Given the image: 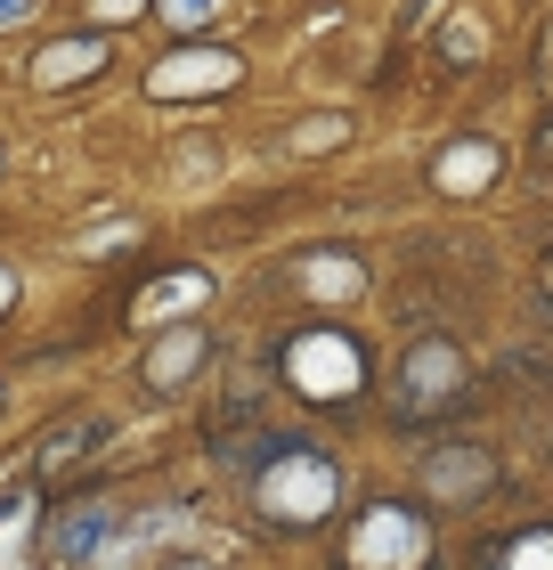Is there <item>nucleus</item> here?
Returning a JSON list of instances; mask_svg holds the SVG:
<instances>
[{"label": "nucleus", "instance_id": "7ed1b4c3", "mask_svg": "<svg viewBox=\"0 0 553 570\" xmlns=\"http://www.w3.org/2000/svg\"><path fill=\"white\" fill-rule=\"evenodd\" d=\"M424 554H432V530L407 505H375L350 530V570H424Z\"/></svg>", "mask_w": 553, "mask_h": 570}, {"label": "nucleus", "instance_id": "6e6552de", "mask_svg": "<svg viewBox=\"0 0 553 570\" xmlns=\"http://www.w3.org/2000/svg\"><path fill=\"white\" fill-rule=\"evenodd\" d=\"M196 358H204V326H179L171 343H155V351H147V383H155V392H171V383H188V375H196Z\"/></svg>", "mask_w": 553, "mask_h": 570}, {"label": "nucleus", "instance_id": "2eb2a0df", "mask_svg": "<svg viewBox=\"0 0 553 570\" xmlns=\"http://www.w3.org/2000/svg\"><path fill=\"white\" fill-rule=\"evenodd\" d=\"M33 9H41V0H0V33H9V24H24Z\"/></svg>", "mask_w": 553, "mask_h": 570}, {"label": "nucleus", "instance_id": "a211bd4d", "mask_svg": "<svg viewBox=\"0 0 553 570\" xmlns=\"http://www.w3.org/2000/svg\"><path fill=\"white\" fill-rule=\"evenodd\" d=\"M545 294H553V253H545Z\"/></svg>", "mask_w": 553, "mask_h": 570}, {"label": "nucleus", "instance_id": "ddd939ff", "mask_svg": "<svg viewBox=\"0 0 553 570\" xmlns=\"http://www.w3.org/2000/svg\"><path fill=\"white\" fill-rule=\"evenodd\" d=\"M155 9H164V24L171 33H204V24H213L228 0H155Z\"/></svg>", "mask_w": 553, "mask_h": 570}, {"label": "nucleus", "instance_id": "dca6fc26", "mask_svg": "<svg viewBox=\"0 0 553 570\" xmlns=\"http://www.w3.org/2000/svg\"><path fill=\"white\" fill-rule=\"evenodd\" d=\"M147 9V0H98V17H107V24H122V17H139Z\"/></svg>", "mask_w": 553, "mask_h": 570}, {"label": "nucleus", "instance_id": "f257e3e1", "mask_svg": "<svg viewBox=\"0 0 553 570\" xmlns=\"http://www.w3.org/2000/svg\"><path fill=\"white\" fill-rule=\"evenodd\" d=\"M253 498H260V513H269V522L309 530V522H326V513H334L342 481H334V464L302 440V449H269V456H253Z\"/></svg>", "mask_w": 553, "mask_h": 570}, {"label": "nucleus", "instance_id": "423d86ee", "mask_svg": "<svg viewBox=\"0 0 553 570\" xmlns=\"http://www.w3.org/2000/svg\"><path fill=\"white\" fill-rule=\"evenodd\" d=\"M98 66H107V41H98V33L49 41L41 58H33V82H41V90H66V82H82V73H98Z\"/></svg>", "mask_w": 553, "mask_h": 570}, {"label": "nucleus", "instance_id": "4468645a", "mask_svg": "<svg viewBox=\"0 0 553 570\" xmlns=\"http://www.w3.org/2000/svg\"><path fill=\"white\" fill-rule=\"evenodd\" d=\"M342 131H350L342 115H318V122H302V139H294V147H342Z\"/></svg>", "mask_w": 553, "mask_h": 570}, {"label": "nucleus", "instance_id": "39448f33", "mask_svg": "<svg viewBox=\"0 0 553 570\" xmlns=\"http://www.w3.org/2000/svg\"><path fill=\"white\" fill-rule=\"evenodd\" d=\"M496 171H505V147H496V139H456V147H440V155H432V179H440L447 196L488 188Z\"/></svg>", "mask_w": 553, "mask_h": 570}, {"label": "nucleus", "instance_id": "f8f14e48", "mask_svg": "<svg viewBox=\"0 0 553 570\" xmlns=\"http://www.w3.org/2000/svg\"><path fill=\"white\" fill-rule=\"evenodd\" d=\"M188 302H204V277H171V285H147L139 318H164V309H188Z\"/></svg>", "mask_w": 553, "mask_h": 570}, {"label": "nucleus", "instance_id": "f03ea898", "mask_svg": "<svg viewBox=\"0 0 553 570\" xmlns=\"http://www.w3.org/2000/svg\"><path fill=\"white\" fill-rule=\"evenodd\" d=\"M285 383L309 392V400H350L366 383V351L342 326H302L294 343H285Z\"/></svg>", "mask_w": 553, "mask_h": 570}, {"label": "nucleus", "instance_id": "20e7f679", "mask_svg": "<svg viewBox=\"0 0 553 570\" xmlns=\"http://www.w3.org/2000/svg\"><path fill=\"white\" fill-rule=\"evenodd\" d=\"M236 73H245L236 49H179V58L147 73V90L155 98H213V90H236Z\"/></svg>", "mask_w": 553, "mask_h": 570}, {"label": "nucleus", "instance_id": "6ab92c4d", "mask_svg": "<svg viewBox=\"0 0 553 570\" xmlns=\"http://www.w3.org/2000/svg\"><path fill=\"white\" fill-rule=\"evenodd\" d=\"M188 570H213V562H188Z\"/></svg>", "mask_w": 553, "mask_h": 570}, {"label": "nucleus", "instance_id": "1a4fd4ad", "mask_svg": "<svg viewBox=\"0 0 553 570\" xmlns=\"http://www.w3.org/2000/svg\"><path fill=\"white\" fill-rule=\"evenodd\" d=\"M90 547H115V513H66V530L49 538V562H73Z\"/></svg>", "mask_w": 553, "mask_h": 570}, {"label": "nucleus", "instance_id": "9d476101", "mask_svg": "<svg viewBox=\"0 0 553 570\" xmlns=\"http://www.w3.org/2000/svg\"><path fill=\"white\" fill-rule=\"evenodd\" d=\"M302 285H309V294H358V285H366V262H350V253H309Z\"/></svg>", "mask_w": 553, "mask_h": 570}, {"label": "nucleus", "instance_id": "9b49d317", "mask_svg": "<svg viewBox=\"0 0 553 570\" xmlns=\"http://www.w3.org/2000/svg\"><path fill=\"white\" fill-rule=\"evenodd\" d=\"M496 570H553V530H521L505 554H496Z\"/></svg>", "mask_w": 553, "mask_h": 570}, {"label": "nucleus", "instance_id": "f3484780", "mask_svg": "<svg viewBox=\"0 0 553 570\" xmlns=\"http://www.w3.org/2000/svg\"><path fill=\"white\" fill-rule=\"evenodd\" d=\"M9 302H17V277H9V269H0V309H9Z\"/></svg>", "mask_w": 553, "mask_h": 570}, {"label": "nucleus", "instance_id": "0eeeda50", "mask_svg": "<svg viewBox=\"0 0 553 570\" xmlns=\"http://www.w3.org/2000/svg\"><path fill=\"white\" fill-rule=\"evenodd\" d=\"M456 375H464V358L447 351V343H415L407 358V400L424 407V400H456Z\"/></svg>", "mask_w": 553, "mask_h": 570}]
</instances>
